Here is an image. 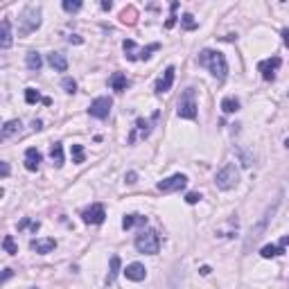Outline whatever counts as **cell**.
I'll use <instances>...</instances> for the list:
<instances>
[{"mask_svg":"<svg viewBox=\"0 0 289 289\" xmlns=\"http://www.w3.org/2000/svg\"><path fill=\"white\" fill-rule=\"evenodd\" d=\"M199 66L208 68L212 72V77L219 81L226 79V72H228V63H226V57L219 52V50H201L199 52Z\"/></svg>","mask_w":289,"mask_h":289,"instance_id":"cell-1","label":"cell"},{"mask_svg":"<svg viewBox=\"0 0 289 289\" xmlns=\"http://www.w3.org/2000/svg\"><path fill=\"white\" fill-rule=\"evenodd\" d=\"M135 251L138 253H147V255H156L161 251V235L156 233L154 228H147V230H140L135 235Z\"/></svg>","mask_w":289,"mask_h":289,"instance_id":"cell-2","label":"cell"},{"mask_svg":"<svg viewBox=\"0 0 289 289\" xmlns=\"http://www.w3.org/2000/svg\"><path fill=\"white\" fill-rule=\"evenodd\" d=\"M18 23H21V25H18V34L21 36L39 30L41 27V7H36V5H27V7L21 12V16H18Z\"/></svg>","mask_w":289,"mask_h":289,"instance_id":"cell-3","label":"cell"},{"mask_svg":"<svg viewBox=\"0 0 289 289\" xmlns=\"http://www.w3.org/2000/svg\"><path fill=\"white\" fill-rule=\"evenodd\" d=\"M176 113H179V117H183V120H194V117H197V90H194L192 86L183 90L179 104H176Z\"/></svg>","mask_w":289,"mask_h":289,"instance_id":"cell-4","label":"cell"},{"mask_svg":"<svg viewBox=\"0 0 289 289\" xmlns=\"http://www.w3.org/2000/svg\"><path fill=\"white\" fill-rule=\"evenodd\" d=\"M158 48H161L158 43H152V45H147V48H135V43L131 39H126L124 43H122L124 57L129 59V61H147V59L152 57V52H156Z\"/></svg>","mask_w":289,"mask_h":289,"instance_id":"cell-5","label":"cell"},{"mask_svg":"<svg viewBox=\"0 0 289 289\" xmlns=\"http://www.w3.org/2000/svg\"><path fill=\"white\" fill-rule=\"evenodd\" d=\"M215 183H217V188H219V190H233L235 185L239 183V172H237V167H235L233 163H226V165L221 167L219 172H217Z\"/></svg>","mask_w":289,"mask_h":289,"instance_id":"cell-6","label":"cell"},{"mask_svg":"<svg viewBox=\"0 0 289 289\" xmlns=\"http://www.w3.org/2000/svg\"><path fill=\"white\" fill-rule=\"evenodd\" d=\"M161 117V113L158 111H154V115H152V120H144V117H138L135 120V126H133V131H131V135H129V142H135V138H147L149 133H152V124Z\"/></svg>","mask_w":289,"mask_h":289,"instance_id":"cell-7","label":"cell"},{"mask_svg":"<svg viewBox=\"0 0 289 289\" xmlns=\"http://www.w3.org/2000/svg\"><path fill=\"white\" fill-rule=\"evenodd\" d=\"M111 106H113V99L111 97H97V99H93L88 113L93 117H97V120H106L108 113H111Z\"/></svg>","mask_w":289,"mask_h":289,"instance_id":"cell-8","label":"cell"},{"mask_svg":"<svg viewBox=\"0 0 289 289\" xmlns=\"http://www.w3.org/2000/svg\"><path fill=\"white\" fill-rule=\"evenodd\" d=\"M188 185V176L185 174H174L170 179L158 181V190L161 192H176V190H183Z\"/></svg>","mask_w":289,"mask_h":289,"instance_id":"cell-9","label":"cell"},{"mask_svg":"<svg viewBox=\"0 0 289 289\" xmlns=\"http://www.w3.org/2000/svg\"><path fill=\"white\" fill-rule=\"evenodd\" d=\"M282 59L280 57H271V59H264V61L257 63V70L262 72V79L264 81H273L275 79V70L280 68Z\"/></svg>","mask_w":289,"mask_h":289,"instance_id":"cell-10","label":"cell"},{"mask_svg":"<svg viewBox=\"0 0 289 289\" xmlns=\"http://www.w3.org/2000/svg\"><path fill=\"white\" fill-rule=\"evenodd\" d=\"M81 219H84L86 224H102V221L106 219V210H104L102 203H93L90 208H86V210L81 212Z\"/></svg>","mask_w":289,"mask_h":289,"instance_id":"cell-11","label":"cell"},{"mask_svg":"<svg viewBox=\"0 0 289 289\" xmlns=\"http://www.w3.org/2000/svg\"><path fill=\"white\" fill-rule=\"evenodd\" d=\"M174 75H176V68L174 66H167L165 72L158 77L156 81V95H163L167 90H172V84H174Z\"/></svg>","mask_w":289,"mask_h":289,"instance_id":"cell-12","label":"cell"},{"mask_svg":"<svg viewBox=\"0 0 289 289\" xmlns=\"http://www.w3.org/2000/svg\"><path fill=\"white\" fill-rule=\"evenodd\" d=\"M287 244H289V235H284L278 244H266V246H262L260 248V255L264 257V260H269V257H278V255H282V253H284Z\"/></svg>","mask_w":289,"mask_h":289,"instance_id":"cell-13","label":"cell"},{"mask_svg":"<svg viewBox=\"0 0 289 289\" xmlns=\"http://www.w3.org/2000/svg\"><path fill=\"white\" fill-rule=\"evenodd\" d=\"M30 248L36 253H41V255H45V253H52L54 248H57V239L54 237H43V239H32L30 242Z\"/></svg>","mask_w":289,"mask_h":289,"instance_id":"cell-14","label":"cell"},{"mask_svg":"<svg viewBox=\"0 0 289 289\" xmlns=\"http://www.w3.org/2000/svg\"><path fill=\"white\" fill-rule=\"evenodd\" d=\"M41 161H43V156H41V152L36 147L25 149V170L36 172L41 167Z\"/></svg>","mask_w":289,"mask_h":289,"instance_id":"cell-15","label":"cell"},{"mask_svg":"<svg viewBox=\"0 0 289 289\" xmlns=\"http://www.w3.org/2000/svg\"><path fill=\"white\" fill-rule=\"evenodd\" d=\"M124 275H126V280L140 282V280H144V275H147V269H144V266L140 264V262H133V264H126Z\"/></svg>","mask_w":289,"mask_h":289,"instance_id":"cell-16","label":"cell"},{"mask_svg":"<svg viewBox=\"0 0 289 289\" xmlns=\"http://www.w3.org/2000/svg\"><path fill=\"white\" fill-rule=\"evenodd\" d=\"M48 63L57 72H66L68 70V59H66V54H61V52H50L48 54Z\"/></svg>","mask_w":289,"mask_h":289,"instance_id":"cell-17","label":"cell"},{"mask_svg":"<svg viewBox=\"0 0 289 289\" xmlns=\"http://www.w3.org/2000/svg\"><path fill=\"white\" fill-rule=\"evenodd\" d=\"M133 226H147V217H142V215H124V219H122V228L124 230H129V228H133Z\"/></svg>","mask_w":289,"mask_h":289,"instance_id":"cell-18","label":"cell"},{"mask_svg":"<svg viewBox=\"0 0 289 289\" xmlns=\"http://www.w3.org/2000/svg\"><path fill=\"white\" fill-rule=\"evenodd\" d=\"M12 45V23L5 18L3 21V32H0V48L7 50Z\"/></svg>","mask_w":289,"mask_h":289,"instance_id":"cell-19","label":"cell"},{"mask_svg":"<svg viewBox=\"0 0 289 289\" xmlns=\"http://www.w3.org/2000/svg\"><path fill=\"white\" fill-rule=\"evenodd\" d=\"M126 86H129V81H126V75H124V72H113V77H111V88L117 90V93H122V90H126Z\"/></svg>","mask_w":289,"mask_h":289,"instance_id":"cell-20","label":"cell"},{"mask_svg":"<svg viewBox=\"0 0 289 289\" xmlns=\"http://www.w3.org/2000/svg\"><path fill=\"white\" fill-rule=\"evenodd\" d=\"M25 102H27V104L43 102V104H48V106L52 104V102H50V97H43V95H41L36 88H25Z\"/></svg>","mask_w":289,"mask_h":289,"instance_id":"cell-21","label":"cell"},{"mask_svg":"<svg viewBox=\"0 0 289 289\" xmlns=\"http://www.w3.org/2000/svg\"><path fill=\"white\" fill-rule=\"evenodd\" d=\"M50 158H52L54 167H61L63 165V144L61 142H54L50 147Z\"/></svg>","mask_w":289,"mask_h":289,"instance_id":"cell-22","label":"cell"},{"mask_svg":"<svg viewBox=\"0 0 289 289\" xmlns=\"http://www.w3.org/2000/svg\"><path fill=\"white\" fill-rule=\"evenodd\" d=\"M25 61H27V68H30V70H36V72H39L41 66H43V59H41V54L34 52V50H32V52H27Z\"/></svg>","mask_w":289,"mask_h":289,"instance_id":"cell-23","label":"cell"},{"mask_svg":"<svg viewBox=\"0 0 289 289\" xmlns=\"http://www.w3.org/2000/svg\"><path fill=\"white\" fill-rule=\"evenodd\" d=\"M221 111L224 113H237L239 111V99L237 97H224L221 99Z\"/></svg>","mask_w":289,"mask_h":289,"instance_id":"cell-24","label":"cell"},{"mask_svg":"<svg viewBox=\"0 0 289 289\" xmlns=\"http://www.w3.org/2000/svg\"><path fill=\"white\" fill-rule=\"evenodd\" d=\"M21 131V120H9V122H5V126H3V138H9V135H14V133H18Z\"/></svg>","mask_w":289,"mask_h":289,"instance_id":"cell-25","label":"cell"},{"mask_svg":"<svg viewBox=\"0 0 289 289\" xmlns=\"http://www.w3.org/2000/svg\"><path fill=\"white\" fill-rule=\"evenodd\" d=\"M117 273H120V257L111 255V271H108V275H106V284H111Z\"/></svg>","mask_w":289,"mask_h":289,"instance_id":"cell-26","label":"cell"},{"mask_svg":"<svg viewBox=\"0 0 289 289\" xmlns=\"http://www.w3.org/2000/svg\"><path fill=\"white\" fill-rule=\"evenodd\" d=\"M135 16H138L135 7H126L124 12L120 14V21H122V23H126V25H133V23H135Z\"/></svg>","mask_w":289,"mask_h":289,"instance_id":"cell-27","label":"cell"},{"mask_svg":"<svg viewBox=\"0 0 289 289\" xmlns=\"http://www.w3.org/2000/svg\"><path fill=\"white\" fill-rule=\"evenodd\" d=\"M3 248H5V253H9V255H16V253H18V246H16V242H14L12 235H5Z\"/></svg>","mask_w":289,"mask_h":289,"instance_id":"cell-28","label":"cell"},{"mask_svg":"<svg viewBox=\"0 0 289 289\" xmlns=\"http://www.w3.org/2000/svg\"><path fill=\"white\" fill-rule=\"evenodd\" d=\"M70 154H72V163H77V165L86 161V154H84V147H81V144H72Z\"/></svg>","mask_w":289,"mask_h":289,"instance_id":"cell-29","label":"cell"},{"mask_svg":"<svg viewBox=\"0 0 289 289\" xmlns=\"http://www.w3.org/2000/svg\"><path fill=\"white\" fill-rule=\"evenodd\" d=\"M63 12H68V14H75V12H79L81 9V0H63Z\"/></svg>","mask_w":289,"mask_h":289,"instance_id":"cell-30","label":"cell"},{"mask_svg":"<svg viewBox=\"0 0 289 289\" xmlns=\"http://www.w3.org/2000/svg\"><path fill=\"white\" fill-rule=\"evenodd\" d=\"M181 25H183L185 30H197V25H199V23L194 21V16H192V14H183V16H181Z\"/></svg>","mask_w":289,"mask_h":289,"instance_id":"cell-31","label":"cell"},{"mask_svg":"<svg viewBox=\"0 0 289 289\" xmlns=\"http://www.w3.org/2000/svg\"><path fill=\"white\" fill-rule=\"evenodd\" d=\"M23 228H32V230L36 233V230L41 228V224H39V221H32L30 217H25V219H23L21 224H18V230H23Z\"/></svg>","mask_w":289,"mask_h":289,"instance_id":"cell-32","label":"cell"},{"mask_svg":"<svg viewBox=\"0 0 289 289\" xmlns=\"http://www.w3.org/2000/svg\"><path fill=\"white\" fill-rule=\"evenodd\" d=\"M170 9H172V16L167 18V23H165V27H167V30L176 25V14H174V12H176V9H179V3H172V5H170Z\"/></svg>","mask_w":289,"mask_h":289,"instance_id":"cell-33","label":"cell"},{"mask_svg":"<svg viewBox=\"0 0 289 289\" xmlns=\"http://www.w3.org/2000/svg\"><path fill=\"white\" fill-rule=\"evenodd\" d=\"M61 86L66 88V93H75V90H77V81H75V79H70V77H66Z\"/></svg>","mask_w":289,"mask_h":289,"instance_id":"cell-34","label":"cell"},{"mask_svg":"<svg viewBox=\"0 0 289 289\" xmlns=\"http://www.w3.org/2000/svg\"><path fill=\"white\" fill-rule=\"evenodd\" d=\"M199 199H201V194H199V192H188V194H185V203H190V206L199 203Z\"/></svg>","mask_w":289,"mask_h":289,"instance_id":"cell-35","label":"cell"},{"mask_svg":"<svg viewBox=\"0 0 289 289\" xmlns=\"http://www.w3.org/2000/svg\"><path fill=\"white\" fill-rule=\"evenodd\" d=\"M68 41H70V43H84V39H81V36H77V34H72V36H68Z\"/></svg>","mask_w":289,"mask_h":289,"instance_id":"cell-36","label":"cell"},{"mask_svg":"<svg viewBox=\"0 0 289 289\" xmlns=\"http://www.w3.org/2000/svg\"><path fill=\"white\" fill-rule=\"evenodd\" d=\"M126 183H135V172H129V174H126Z\"/></svg>","mask_w":289,"mask_h":289,"instance_id":"cell-37","label":"cell"},{"mask_svg":"<svg viewBox=\"0 0 289 289\" xmlns=\"http://www.w3.org/2000/svg\"><path fill=\"white\" fill-rule=\"evenodd\" d=\"M282 41H284V45H289V27L282 30Z\"/></svg>","mask_w":289,"mask_h":289,"instance_id":"cell-38","label":"cell"},{"mask_svg":"<svg viewBox=\"0 0 289 289\" xmlns=\"http://www.w3.org/2000/svg\"><path fill=\"white\" fill-rule=\"evenodd\" d=\"M7 176H9V165H7V163H3V179H7Z\"/></svg>","mask_w":289,"mask_h":289,"instance_id":"cell-39","label":"cell"},{"mask_svg":"<svg viewBox=\"0 0 289 289\" xmlns=\"http://www.w3.org/2000/svg\"><path fill=\"white\" fill-rule=\"evenodd\" d=\"M99 7H102V9H104V12H108V9H111V7H113V3H106V0H104V3H102V5H99Z\"/></svg>","mask_w":289,"mask_h":289,"instance_id":"cell-40","label":"cell"},{"mask_svg":"<svg viewBox=\"0 0 289 289\" xmlns=\"http://www.w3.org/2000/svg\"><path fill=\"white\" fill-rule=\"evenodd\" d=\"M9 278H12V269H5V275H3V282H5V280H9Z\"/></svg>","mask_w":289,"mask_h":289,"instance_id":"cell-41","label":"cell"},{"mask_svg":"<svg viewBox=\"0 0 289 289\" xmlns=\"http://www.w3.org/2000/svg\"><path fill=\"white\" fill-rule=\"evenodd\" d=\"M199 271H201V275H208V273H210V266H201Z\"/></svg>","mask_w":289,"mask_h":289,"instance_id":"cell-42","label":"cell"},{"mask_svg":"<svg viewBox=\"0 0 289 289\" xmlns=\"http://www.w3.org/2000/svg\"><path fill=\"white\" fill-rule=\"evenodd\" d=\"M284 147H287V149H289V138H287V140H284Z\"/></svg>","mask_w":289,"mask_h":289,"instance_id":"cell-43","label":"cell"},{"mask_svg":"<svg viewBox=\"0 0 289 289\" xmlns=\"http://www.w3.org/2000/svg\"><path fill=\"white\" fill-rule=\"evenodd\" d=\"M32 289H36V287H32Z\"/></svg>","mask_w":289,"mask_h":289,"instance_id":"cell-44","label":"cell"}]
</instances>
